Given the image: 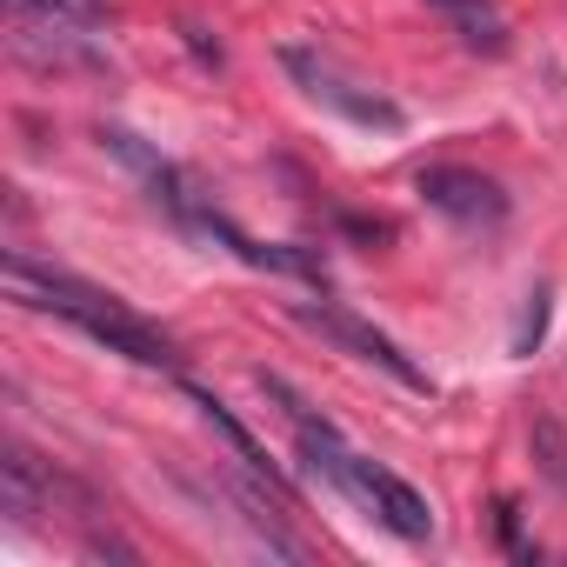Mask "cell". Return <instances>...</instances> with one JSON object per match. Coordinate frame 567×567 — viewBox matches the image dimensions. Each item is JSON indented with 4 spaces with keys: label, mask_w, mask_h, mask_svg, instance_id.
<instances>
[{
    "label": "cell",
    "mask_w": 567,
    "mask_h": 567,
    "mask_svg": "<svg viewBox=\"0 0 567 567\" xmlns=\"http://www.w3.org/2000/svg\"><path fill=\"white\" fill-rule=\"evenodd\" d=\"M8 295L21 308H41V315H61L68 328H81L87 341H101L107 354L134 361V368H181V348L147 321L134 315L121 295L94 288L81 274H61V267H41L34 254H8Z\"/></svg>",
    "instance_id": "6da1fadb"
},
{
    "label": "cell",
    "mask_w": 567,
    "mask_h": 567,
    "mask_svg": "<svg viewBox=\"0 0 567 567\" xmlns=\"http://www.w3.org/2000/svg\"><path fill=\"white\" fill-rule=\"evenodd\" d=\"M280 68H288V81L315 101V107H328V114H341L348 127H368V134H401L408 127V107L401 101H388L374 81H354L341 61H328L321 48H280Z\"/></svg>",
    "instance_id": "7a4b0ae2"
},
{
    "label": "cell",
    "mask_w": 567,
    "mask_h": 567,
    "mask_svg": "<svg viewBox=\"0 0 567 567\" xmlns=\"http://www.w3.org/2000/svg\"><path fill=\"white\" fill-rule=\"evenodd\" d=\"M295 321L301 328H315L321 341H334V348H348L354 361H368V368H381L388 381H401L408 394H434V381H427V368H414L374 321H361L354 308H341V301H295Z\"/></svg>",
    "instance_id": "3957f363"
},
{
    "label": "cell",
    "mask_w": 567,
    "mask_h": 567,
    "mask_svg": "<svg viewBox=\"0 0 567 567\" xmlns=\"http://www.w3.org/2000/svg\"><path fill=\"white\" fill-rule=\"evenodd\" d=\"M341 494H348V501H354L361 514H374V520H381L388 534H401V540H427V534H434L427 494H421V487H408L401 474H388V467L361 461V454H354V467H348Z\"/></svg>",
    "instance_id": "277c9868"
},
{
    "label": "cell",
    "mask_w": 567,
    "mask_h": 567,
    "mask_svg": "<svg viewBox=\"0 0 567 567\" xmlns=\"http://www.w3.org/2000/svg\"><path fill=\"white\" fill-rule=\"evenodd\" d=\"M414 194H421L434 214H447L454 227H501V220H507V194H501V181L481 174V167H427V174L414 181Z\"/></svg>",
    "instance_id": "5b68a950"
},
{
    "label": "cell",
    "mask_w": 567,
    "mask_h": 567,
    "mask_svg": "<svg viewBox=\"0 0 567 567\" xmlns=\"http://www.w3.org/2000/svg\"><path fill=\"white\" fill-rule=\"evenodd\" d=\"M54 494H61V481H54L28 447H8V454H0V507H8L21 527H28L41 507H54Z\"/></svg>",
    "instance_id": "8992f818"
},
{
    "label": "cell",
    "mask_w": 567,
    "mask_h": 567,
    "mask_svg": "<svg viewBox=\"0 0 567 567\" xmlns=\"http://www.w3.org/2000/svg\"><path fill=\"white\" fill-rule=\"evenodd\" d=\"M427 8L461 34V48H474V54H507V21H501V8L494 0H427Z\"/></svg>",
    "instance_id": "52a82bcc"
},
{
    "label": "cell",
    "mask_w": 567,
    "mask_h": 567,
    "mask_svg": "<svg viewBox=\"0 0 567 567\" xmlns=\"http://www.w3.org/2000/svg\"><path fill=\"white\" fill-rule=\"evenodd\" d=\"M187 401L207 414V427H220V441L234 447V461H247V474H260L267 487H280V467H274V461H267V447H260V441L227 414V401H220V394H207V388H194V381H187Z\"/></svg>",
    "instance_id": "ba28073f"
},
{
    "label": "cell",
    "mask_w": 567,
    "mask_h": 567,
    "mask_svg": "<svg viewBox=\"0 0 567 567\" xmlns=\"http://www.w3.org/2000/svg\"><path fill=\"white\" fill-rule=\"evenodd\" d=\"M527 447H534V467L554 494H567V427L554 414H534L527 421Z\"/></svg>",
    "instance_id": "9c48e42d"
},
{
    "label": "cell",
    "mask_w": 567,
    "mask_h": 567,
    "mask_svg": "<svg viewBox=\"0 0 567 567\" xmlns=\"http://www.w3.org/2000/svg\"><path fill=\"white\" fill-rule=\"evenodd\" d=\"M547 301H554L547 288H527V301H520V321H514V341H507L514 354H534V348H540V334H547Z\"/></svg>",
    "instance_id": "30bf717a"
},
{
    "label": "cell",
    "mask_w": 567,
    "mask_h": 567,
    "mask_svg": "<svg viewBox=\"0 0 567 567\" xmlns=\"http://www.w3.org/2000/svg\"><path fill=\"white\" fill-rule=\"evenodd\" d=\"M494 527H501V547H507L514 560H534V547L520 540V514H514V501H501V507H494Z\"/></svg>",
    "instance_id": "8fae6325"
}]
</instances>
